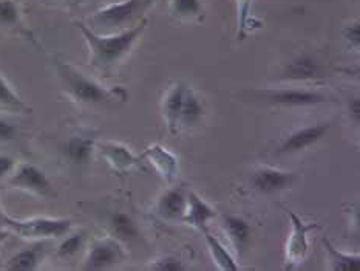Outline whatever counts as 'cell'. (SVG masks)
<instances>
[{"instance_id": "3", "label": "cell", "mask_w": 360, "mask_h": 271, "mask_svg": "<svg viewBox=\"0 0 360 271\" xmlns=\"http://www.w3.org/2000/svg\"><path fill=\"white\" fill-rule=\"evenodd\" d=\"M54 67H56L58 76L60 77L62 84L65 85L67 92L72 95L76 101L84 104H103V103H112V101L118 99V93L124 92L121 89L110 90L105 89L96 81L90 80V77L81 73L73 65L62 62L59 59H54Z\"/></svg>"}, {"instance_id": "4", "label": "cell", "mask_w": 360, "mask_h": 271, "mask_svg": "<svg viewBox=\"0 0 360 271\" xmlns=\"http://www.w3.org/2000/svg\"><path fill=\"white\" fill-rule=\"evenodd\" d=\"M2 225L13 229L15 234L28 239L62 237L72 229V222L67 219H50V217H34V219L18 220L2 215Z\"/></svg>"}, {"instance_id": "18", "label": "cell", "mask_w": 360, "mask_h": 271, "mask_svg": "<svg viewBox=\"0 0 360 271\" xmlns=\"http://www.w3.org/2000/svg\"><path fill=\"white\" fill-rule=\"evenodd\" d=\"M42 250L41 245L25 248L19 253H15L13 258L8 260L6 268L11 271H33L39 267L42 259Z\"/></svg>"}, {"instance_id": "20", "label": "cell", "mask_w": 360, "mask_h": 271, "mask_svg": "<svg viewBox=\"0 0 360 271\" xmlns=\"http://www.w3.org/2000/svg\"><path fill=\"white\" fill-rule=\"evenodd\" d=\"M202 115H205V108H202L200 99L195 96V93L192 90L187 89L184 93L178 124H183L186 127L193 126V124H197L202 118Z\"/></svg>"}, {"instance_id": "23", "label": "cell", "mask_w": 360, "mask_h": 271, "mask_svg": "<svg viewBox=\"0 0 360 271\" xmlns=\"http://www.w3.org/2000/svg\"><path fill=\"white\" fill-rule=\"evenodd\" d=\"M103 152L105 155V158L108 163L116 169H129L133 163L136 161V158L133 157V153L121 144H113V143H107L103 146Z\"/></svg>"}, {"instance_id": "11", "label": "cell", "mask_w": 360, "mask_h": 271, "mask_svg": "<svg viewBox=\"0 0 360 271\" xmlns=\"http://www.w3.org/2000/svg\"><path fill=\"white\" fill-rule=\"evenodd\" d=\"M108 228L113 236L124 244H135L143 237L133 217L122 211H115L108 215Z\"/></svg>"}, {"instance_id": "24", "label": "cell", "mask_w": 360, "mask_h": 271, "mask_svg": "<svg viewBox=\"0 0 360 271\" xmlns=\"http://www.w3.org/2000/svg\"><path fill=\"white\" fill-rule=\"evenodd\" d=\"M0 106L14 108V111H27V104L13 90V87L6 82L4 76H0Z\"/></svg>"}, {"instance_id": "2", "label": "cell", "mask_w": 360, "mask_h": 271, "mask_svg": "<svg viewBox=\"0 0 360 271\" xmlns=\"http://www.w3.org/2000/svg\"><path fill=\"white\" fill-rule=\"evenodd\" d=\"M152 4L153 0H124L120 4L107 5L93 13L89 19V28L99 34L118 33L129 28L133 22L143 19Z\"/></svg>"}, {"instance_id": "33", "label": "cell", "mask_w": 360, "mask_h": 271, "mask_svg": "<svg viewBox=\"0 0 360 271\" xmlns=\"http://www.w3.org/2000/svg\"><path fill=\"white\" fill-rule=\"evenodd\" d=\"M8 234H10V232H8V231H5L4 228H0V244H2L4 242V240L8 237Z\"/></svg>"}, {"instance_id": "17", "label": "cell", "mask_w": 360, "mask_h": 271, "mask_svg": "<svg viewBox=\"0 0 360 271\" xmlns=\"http://www.w3.org/2000/svg\"><path fill=\"white\" fill-rule=\"evenodd\" d=\"M288 214L291 215V219L294 222V232H292V237L289 239L288 256L292 260H299V259L304 258V254H307V250H308L307 232L312 228H316V225H311V227H304L303 222L292 211H288Z\"/></svg>"}, {"instance_id": "13", "label": "cell", "mask_w": 360, "mask_h": 271, "mask_svg": "<svg viewBox=\"0 0 360 271\" xmlns=\"http://www.w3.org/2000/svg\"><path fill=\"white\" fill-rule=\"evenodd\" d=\"M214 217H215V211L198 196V194L195 192L187 194V208L184 214V220L187 223H191L193 228L205 231L207 222L210 219H214Z\"/></svg>"}, {"instance_id": "12", "label": "cell", "mask_w": 360, "mask_h": 271, "mask_svg": "<svg viewBox=\"0 0 360 271\" xmlns=\"http://www.w3.org/2000/svg\"><path fill=\"white\" fill-rule=\"evenodd\" d=\"M323 65L319 64V62L316 59H312L311 56H300L294 59L283 72V77L289 81L320 80V77H323Z\"/></svg>"}, {"instance_id": "27", "label": "cell", "mask_w": 360, "mask_h": 271, "mask_svg": "<svg viewBox=\"0 0 360 271\" xmlns=\"http://www.w3.org/2000/svg\"><path fill=\"white\" fill-rule=\"evenodd\" d=\"M150 268L156 271H184L186 265L183 260L174 258V256H166V258L156 260Z\"/></svg>"}, {"instance_id": "8", "label": "cell", "mask_w": 360, "mask_h": 271, "mask_svg": "<svg viewBox=\"0 0 360 271\" xmlns=\"http://www.w3.org/2000/svg\"><path fill=\"white\" fill-rule=\"evenodd\" d=\"M330 126V122H320L314 124V126H308L292 132L291 135L285 138V141L278 147V153L300 152L303 149H307V147L319 143L320 139L328 134Z\"/></svg>"}, {"instance_id": "15", "label": "cell", "mask_w": 360, "mask_h": 271, "mask_svg": "<svg viewBox=\"0 0 360 271\" xmlns=\"http://www.w3.org/2000/svg\"><path fill=\"white\" fill-rule=\"evenodd\" d=\"M95 152V139L91 137L75 135L67 141L65 155L67 158L77 166H85L93 160Z\"/></svg>"}, {"instance_id": "1", "label": "cell", "mask_w": 360, "mask_h": 271, "mask_svg": "<svg viewBox=\"0 0 360 271\" xmlns=\"http://www.w3.org/2000/svg\"><path fill=\"white\" fill-rule=\"evenodd\" d=\"M76 27L79 28L85 42L89 44L90 49V64L99 70H108L127 54L131 46L139 39V36L144 33L147 27V19L143 18L138 20L135 27L125 28L118 33L110 34H99L95 33L89 25L84 22H76Z\"/></svg>"}, {"instance_id": "25", "label": "cell", "mask_w": 360, "mask_h": 271, "mask_svg": "<svg viewBox=\"0 0 360 271\" xmlns=\"http://www.w3.org/2000/svg\"><path fill=\"white\" fill-rule=\"evenodd\" d=\"M170 10L178 18H193L201 14L202 6L200 0H172Z\"/></svg>"}, {"instance_id": "16", "label": "cell", "mask_w": 360, "mask_h": 271, "mask_svg": "<svg viewBox=\"0 0 360 271\" xmlns=\"http://www.w3.org/2000/svg\"><path fill=\"white\" fill-rule=\"evenodd\" d=\"M223 225L237 250L238 251L246 250L250 242V236H252V227H250L243 217L232 215V214L223 215Z\"/></svg>"}, {"instance_id": "22", "label": "cell", "mask_w": 360, "mask_h": 271, "mask_svg": "<svg viewBox=\"0 0 360 271\" xmlns=\"http://www.w3.org/2000/svg\"><path fill=\"white\" fill-rule=\"evenodd\" d=\"M205 236H206V242L210 250V254H212V259L220 270L224 271H237L238 267L236 260L232 259V256L228 253V250L221 245V242L218 239H215L212 234L205 229Z\"/></svg>"}, {"instance_id": "10", "label": "cell", "mask_w": 360, "mask_h": 271, "mask_svg": "<svg viewBox=\"0 0 360 271\" xmlns=\"http://www.w3.org/2000/svg\"><path fill=\"white\" fill-rule=\"evenodd\" d=\"M187 208V196L181 188H174L164 192L158 205H156V213L162 220L176 222L183 220Z\"/></svg>"}, {"instance_id": "29", "label": "cell", "mask_w": 360, "mask_h": 271, "mask_svg": "<svg viewBox=\"0 0 360 271\" xmlns=\"http://www.w3.org/2000/svg\"><path fill=\"white\" fill-rule=\"evenodd\" d=\"M252 6V0H238V25L240 28L246 27V22Z\"/></svg>"}, {"instance_id": "19", "label": "cell", "mask_w": 360, "mask_h": 271, "mask_svg": "<svg viewBox=\"0 0 360 271\" xmlns=\"http://www.w3.org/2000/svg\"><path fill=\"white\" fill-rule=\"evenodd\" d=\"M186 90H187V87L183 82H176L174 87H172V90L169 92L166 103H164V113H166V120H167V124H169L172 132H175V129L178 126L179 112H181Z\"/></svg>"}, {"instance_id": "30", "label": "cell", "mask_w": 360, "mask_h": 271, "mask_svg": "<svg viewBox=\"0 0 360 271\" xmlns=\"http://www.w3.org/2000/svg\"><path fill=\"white\" fill-rule=\"evenodd\" d=\"M343 36H345V39L351 45L359 46V44H360V25H359V22L353 23V25H348L345 28V31H343Z\"/></svg>"}, {"instance_id": "31", "label": "cell", "mask_w": 360, "mask_h": 271, "mask_svg": "<svg viewBox=\"0 0 360 271\" xmlns=\"http://www.w3.org/2000/svg\"><path fill=\"white\" fill-rule=\"evenodd\" d=\"M14 160L8 155H0V178H4L5 175H8L14 168Z\"/></svg>"}, {"instance_id": "34", "label": "cell", "mask_w": 360, "mask_h": 271, "mask_svg": "<svg viewBox=\"0 0 360 271\" xmlns=\"http://www.w3.org/2000/svg\"><path fill=\"white\" fill-rule=\"evenodd\" d=\"M75 2H76V4H84L85 0H75Z\"/></svg>"}, {"instance_id": "28", "label": "cell", "mask_w": 360, "mask_h": 271, "mask_svg": "<svg viewBox=\"0 0 360 271\" xmlns=\"http://www.w3.org/2000/svg\"><path fill=\"white\" fill-rule=\"evenodd\" d=\"M19 129L14 122L0 118V143H8L18 138Z\"/></svg>"}, {"instance_id": "9", "label": "cell", "mask_w": 360, "mask_h": 271, "mask_svg": "<svg viewBox=\"0 0 360 271\" xmlns=\"http://www.w3.org/2000/svg\"><path fill=\"white\" fill-rule=\"evenodd\" d=\"M294 182H295V174L283 172V170L271 169V168L257 170L252 177L254 188L264 194L283 191L289 188V186H292Z\"/></svg>"}, {"instance_id": "26", "label": "cell", "mask_w": 360, "mask_h": 271, "mask_svg": "<svg viewBox=\"0 0 360 271\" xmlns=\"http://www.w3.org/2000/svg\"><path fill=\"white\" fill-rule=\"evenodd\" d=\"M84 240H85L84 232H75V234L65 237L58 248V256L59 258H70V256L76 254L82 248Z\"/></svg>"}, {"instance_id": "6", "label": "cell", "mask_w": 360, "mask_h": 271, "mask_svg": "<svg viewBox=\"0 0 360 271\" xmlns=\"http://www.w3.org/2000/svg\"><path fill=\"white\" fill-rule=\"evenodd\" d=\"M10 184L14 188L39 194V196H49L51 192V183L44 170L30 163H23L10 178Z\"/></svg>"}, {"instance_id": "5", "label": "cell", "mask_w": 360, "mask_h": 271, "mask_svg": "<svg viewBox=\"0 0 360 271\" xmlns=\"http://www.w3.org/2000/svg\"><path fill=\"white\" fill-rule=\"evenodd\" d=\"M263 98L271 104L283 107H311L328 103V96L319 92L283 89V90H268L263 93Z\"/></svg>"}, {"instance_id": "21", "label": "cell", "mask_w": 360, "mask_h": 271, "mask_svg": "<svg viewBox=\"0 0 360 271\" xmlns=\"http://www.w3.org/2000/svg\"><path fill=\"white\" fill-rule=\"evenodd\" d=\"M322 244L330 254L331 268L335 271H357L360 268L359 254H343L339 251L326 237L322 239Z\"/></svg>"}, {"instance_id": "14", "label": "cell", "mask_w": 360, "mask_h": 271, "mask_svg": "<svg viewBox=\"0 0 360 271\" xmlns=\"http://www.w3.org/2000/svg\"><path fill=\"white\" fill-rule=\"evenodd\" d=\"M0 27L15 31L34 42V36L23 23L19 5L14 0H0Z\"/></svg>"}, {"instance_id": "35", "label": "cell", "mask_w": 360, "mask_h": 271, "mask_svg": "<svg viewBox=\"0 0 360 271\" xmlns=\"http://www.w3.org/2000/svg\"><path fill=\"white\" fill-rule=\"evenodd\" d=\"M153 2H155V0H153ZM160 2H166V0H160Z\"/></svg>"}, {"instance_id": "7", "label": "cell", "mask_w": 360, "mask_h": 271, "mask_svg": "<svg viewBox=\"0 0 360 271\" xmlns=\"http://www.w3.org/2000/svg\"><path fill=\"white\" fill-rule=\"evenodd\" d=\"M122 259V250L121 246L115 242V240H98L91 245L87 259L84 263V270L89 271H99L107 270Z\"/></svg>"}, {"instance_id": "32", "label": "cell", "mask_w": 360, "mask_h": 271, "mask_svg": "<svg viewBox=\"0 0 360 271\" xmlns=\"http://www.w3.org/2000/svg\"><path fill=\"white\" fill-rule=\"evenodd\" d=\"M349 112H351V116H353V118H354V121L359 122L360 121V99L359 98L351 99Z\"/></svg>"}]
</instances>
